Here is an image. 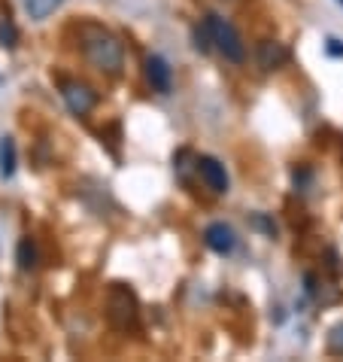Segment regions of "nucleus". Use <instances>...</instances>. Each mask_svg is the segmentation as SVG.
<instances>
[{
	"instance_id": "obj_10",
	"label": "nucleus",
	"mask_w": 343,
	"mask_h": 362,
	"mask_svg": "<svg viewBox=\"0 0 343 362\" xmlns=\"http://www.w3.org/2000/svg\"><path fill=\"white\" fill-rule=\"evenodd\" d=\"M16 174V144L13 140H0V177L9 180Z\"/></svg>"
},
{
	"instance_id": "obj_1",
	"label": "nucleus",
	"mask_w": 343,
	"mask_h": 362,
	"mask_svg": "<svg viewBox=\"0 0 343 362\" xmlns=\"http://www.w3.org/2000/svg\"><path fill=\"white\" fill-rule=\"evenodd\" d=\"M79 40H83V52L97 70L104 74H119L125 64V49L122 43L100 25H83L79 28Z\"/></svg>"
},
{
	"instance_id": "obj_4",
	"label": "nucleus",
	"mask_w": 343,
	"mask_h": 362,
	"mask_svg": "<svg viewBox=\"0 0 343 362\" xmlns=\"http://www.w3.org/2000/svg\"><path fill=\"white\" fill-rule=\"evenodd\" d=\"M61 98L73 116H88L97 104V95L88 86L76 83V79H61Z\"/></svg>"
},
{
	"instance_id": "obj_3",
	"label": "nucleus",
	"mask_w": 343,
	"mask_h": 362,
	"mask_svg": "<svg viewBox=\"0 0 343 362\" xmlns=\"http://www.w3.org/2000/svg\"><path fill=\"white\" fill-rule=\"evenodd\" d=\"M107 314H109V323L116 329H134L137 326V296L131 293L128 286L116 284L109 289V301H107Z\"/></svg>"
},
{
	"instance_id": "obj_13",
	"label": "nucleus",
	"mask_w": 343,
	"mask_h": 362,
	"mask_svg": "<svg viewBox=\"0 0 343 362\" xmlns=\"http://www.w3.org/2000/svg\"><path fill=\"white\" fill-rule=\"evenodd\" d=\"M16 40H18L16 25H13V22H0V46L13 49V46H16Z\"/></svg>"
},
{
	"instance_id": "obj_9",
	"label": "nucleus",
	"mask_w": 343,
	"mask_h": 362,
	"mask_svg": "<svg viewBox=\"0 0 343 362\" xmlns=\"http://www.w3.org/2000/svg\"><path fill=\"white\" fill-rule=\"evenodd\" d=\"M16 262L22 271H34L37 268V247L31 238H22L18 240V250H16Z\"/></svg>"
},
{
	"instance_id": "obj_7",
	"label": "nucleus",
	"mask_w": 343,
	"mask_h": 362,
	"mask_svg": "<svg viewBox=\"0 0 343 362\" xmlns=\"http://www.w3.org/2000/svg\"><path fill=\"white\" fill-rule=\"evenodd\" d=\"M146 79L158 95H170V88H174V70H170V64L161 55L146 58Z\"/></svg>"
},
{
	"instance_id": "obj_15",
	"label": "nucleus",
	"mask_w": 343,
	"mask_h": 362,
	"mask_svg": "<svg viewBox=\"0 0 343 362\" xmlns=\"http://www.w3.org/2000/svg\"><path fill=\"white\" fill-rule=\"evenodd\" d=\"M337 4H340V6H343V0H337Z\"/></svg>"
},
{
	"instance_id": "obj_11",
	"label": "nucleus",
	"mask_w": 343,
	"mask_h": 362,
	"mask_svg": "<svg viewBox=\"0 0 343 362\" xmlns=\"http://www.w3.org/2000/svg\"><path fill=\"white\" fill-rule=\"evenodd\" d=\"M64 0H28V13H31V18H46V16H52Z\"/></svg>"
},
{
	"instance_id": "obj_2",
	"label": "nucleus",
	"mask_w": 343,
	"mask_h": 362,
	"mask_svg": "<svg viewBox=\"0 0 343 362\" xmlns=\"http://www.w3.org/2000/svg\"><path fill=\"white\" fill-rule=\"evenodd\" d=\"M207 31H210V43L219 49V55L225 58L231 64H243L246 62V43L243 37L237 34V28L228 22V18H222L219 13H210L204 18Z\"/></svg>"
},
{
	"instance_id": "obj_12",
	"label": "nucleus",
	"mask_w": 343,
	"mask_h": 362,
	"mask_svg": "<svg viewBox=\"0 0 343 362\" xmlns=\"http://www.w3.org/2000/svg\"><path fill=\"white\" fill-rule=\"evenodd\" d=\"M328 354L331 356H343V323H337L328 332Z\"/></svg>"
},
{
	"instance_id": "obj_5",
	"label": "nucleus",
	"mask_w": 343,
	"mask_h": 362,
	"mask_svg": "<svg viewBox=\"0 0 343 362\" xmlns=\"http://www.w3.org/2000/svg\"><path fill=\"white\" fill-rule=\"evenodd\" d=\"M198 177L204 180V186L213 195H225L228 186H231L225 165H222L219 158H213V156H198Z\"/></svg>"
},
{
	"instance_id": "obj_8",
	"label": "nucleus",
	"mask_w": 343,
	"mask_h": 362,
	"mask_svg": "<svg viewBox=\"0 0 343 362\" xmlns=\"http://www.w3.org/2000/svg\"><path fill=\"white\" fill-rule=\"evenodd\" d=\"M258 67L261 70H277L289 62V49L282 46V43H274V40H265V43H258Z\"/></svg>"
},
{
	"instance_id": "obj_6",
	"label": "nucleus",
	"mask_w": 343,
	"mask_h": 362,
	"mask_svg": "<svg viewBox=\"0 0 343 362\" xmlns=\"http://www.w3.org/2000/svg\"><path fill=\"white\" fill-rule=\"evenodd\" d=\"M204 244L213 250V253H219V256H231V253H234V247H237V238H234V231H231V226L210 223L204 228Z\"/></svg>"
},
{
	"instance_id": "obj_14",
	"label": "nucleus",
	"mask_w": 343,
	"mask_h": 362,
	"mask_svg": "<svg viewBox=\"0 0 343 362\" xmlns=\"http://www.w3.org/2000/svg\"><path fill=\"white\" fill-rule=\"evenodd\" d=\"M325 49H328V55H335V58H343V43H340V40H335V37H331Z\"/></svg>"
}]
</instances>
